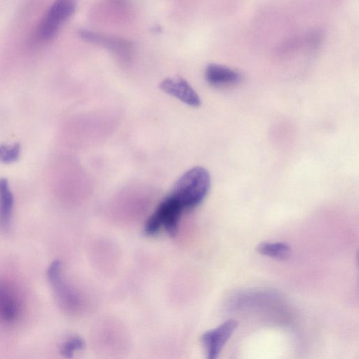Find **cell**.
Listing matches in <instances>:
<instances>
[{
	"label": "cell",
	"instance_id": "6da1fadb",
	"mask_svg": "<svg viewBox=\"0 0 359 359\" xmlns=\"http://www.w3.org/2000/svg\"><path fill=\"white\" fill-rule=\"evenodd\" d=\"M211 184L210 175L203 167H194L186 172L175 183L170 196L184 209L198 205L206 197Z\"/></svg>",
	"mask_w": 359,
	"mask_h": 359
},
{
	"label": "cell",
	"instance_id": "7a4b0ae2",
	"mask_svg": "<svg viewBox=\"0 0 359 359\" xmlns=\"http://www.w3.org/2000/svg\"><path fill=\"white\" fill-rule=\"evenodd\" d=\"M184 208L170 195L162 201L154 213L148 218L144 226V233L153 236L164 227L170 236H175Z\"/></svg>",
	"mask_w": 359,
	"mask_h": 359
},
{
	"label": "cell",
	"instance_id": "3957f363",
	"mask_svg": "<svg viewBox=\"0 0 359 359\" xmlns=\"http://www.w3.org/2000/svg\"><path fill=\"white\" fill-rule=\"evenodd\" d=\"M78 0H55L36 30V38L47 41L55 37L60 27L75 12Z\"/></svg>",
	"mask_w": 359,
	"mask_h": 359
},
{
	"label": "cell",
	"instance_id": "277c9868",
	"mask_svg": "<svg viewBox=\"0 0 359 359\" xmlns=\"http://www.w3.org/2000/svg\"><path fill=\"white\" fill-rule=\"evenodd\" d=\"M238 327L235 320H228L218 327L205 332L201 336V342L207 358H216L224 346Z\"/></svg>",
	"mask_w": 359,
	"mask_h": 359
},
{
	"label": "cell",
	"instance_id": "5b68a950",
	"mask_svg": "<svg viewBox=\"0 0 359 359\" xmlns=\"http://www.w3.org/2000/svg\"><path fill=\"white\" fill-rule=\"evenodd\" d=\"M46 276L62 306L67 309H75L78 304V298L63 279L60 261L54 260L49 265Z\"/></svg>",
	"mask_w": 359,
	"mask_h": 359
},
{
	"label": "cell",
	"instance_id": "8992f818",
	"mask_svg": "<svg viewBox=\"0 0 359 359\" xmlns=\"http://www.w3.org/2000/svg\"><path fill=\"white\" fill-rule=\"evenodd\" d=\"M22 312V304L15 289L8 283L0 282V322L15 323Z\"/></svg>",
	"mask_w": 359,
	"mask_h": 359
},
{
	"label": "cell",
	"instance_id": "52a82bcc",
	"mask_svg": "<svg viewBox=\"0 0 359 359\" xmlns=\"http://www.w3.org/2000/svg\"><path fill=\"white\" fill-rule=\"evenodd\" d=\"M160 88L188 105L198 107L201 104V100L196 92L181 77L165 79L161 83Z\"/></svg>",
	"mask_w": 359,
	"mask_h": 359
},
{
	"label": "cell",
	"instance_id": "ba28073f",
	"mask_svg": "<svg viewBox=\"0 0 359 359\" xmlns=\"http://www.w3.org/2000/svg\"><path fill=\"white\" fill-rule=\"evenodd\" d=\"M83 40L103 46L121 55H127L132 48L131 43L124 39L82 29L79 32Z\"/></svg>",
	"mask_w": 359,
	"mask_h": 359
},
{
	"label": "cell",
	"instance_id": "9c48e42d",
	"mask_svg": "<svg viewBox=\"0 0 359 359\" xmlns=\"http://www.w3.org/2000/svg\"><path fill=\"white\" fill-rule=\"evenodd\" d=\"M205 76L209 83L216 86L232 85L241 79L236 71L217 64H210L206 67Z\"/></svg>",
	"mask_w": 359,
	"mask_h": 359
},
{
	"label": "cell",
	"instance_id": "30bf717a",
	"mask_svg": "<svg viewBox=\"0 0 359 359\" xmlns=\"http://www.w3.org/2000/svg\"><path fill=\"white\" fill-rule=\"evenodd\" d=\"M14 198L6 178H0V229H9L12 217Z\"/></svg>",
	"mask_w": 359,
	"mask_h": 359
},
{
	"label": "cell",
	"instance_id": "8fae6325",
	"mask_svg": "<svg viewBox=\"0 0 359 359\" xmlns=\"http://www.w3.org/2000/svg\"><path fill=\"white\" fill-rule=\"evenodd\" d=\"M257 252L265 256L283 259L290 254V246L282 242H262L257 246Z\"/></svg>",
	"mask_w": 359,
	"mask_h": 359
},
{
	"label": "cell",
	"instance_id": "7c38bea8",
	"mask_svg": "<svg viewBox=\"0 0 359 359\" xmlns=\"http://www.w3.org/2000/svg\"><path fill=\"white\" fill-rule=\"evenodd\" d=\"M84 347L85 341L81 337L72 336L62 344L60 352L65 358H72L75 351L83 349Z\"/></svg>",
	"mask_w": 359,
	"mask_h": 359
},
{
	"label": "cell",
	"instance_id": "4fadbf2b",
	"mask_svg": "<svg viewBox=\"0 0 359 359\" xmlns=\"http://www.w3.org/2000/svg\"><path fill=\"white\" fill-rule=\"evenodd\" d=\"M20 154V145L15 143L13 145L0 144V161L4 163H11L16 161Z\"/></svg>",
	"mask_w": 359,
	"mask_h": 359
}]
</instances>
